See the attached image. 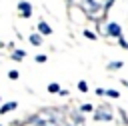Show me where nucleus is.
I'll use <instances>...</instances> for the list:
<instances>
[{
    "instance_id": "obj_4",
    "label": "nucleus",
    "mask_w": 128,
    "mask_h": 126,
    "mask_svg": "<svg viewBox=\"0 0 128 126\" xmlns=\"http://www.w3.org/2000/svg\"><path fill=\"white\" fill-rule=\"evenodd\" d=\"M18 12H20L22 18H30L32 16V4L28 0H20L18 2Z\"/></svg>"
},
{
    "instance_id": "obj_13",
    "label": "nucleus",
    "mask_w": 128,
    "mask_h": 126,
    "mask_svg": "<svg viewBox=\"0 0 128 126\" xmlns=\"http://www.w3.org/2000/svg\"><path fill=\"white\" fill-rule=\"evenodd\" d=\"M92 110H94V106H92L90 102H86V104L80 106V112H82V114H88V112H92Z\"/></svg>"
},
{
    "instance_id": "obj_9",
    "label": "nucleus",
    "mask_w": 128,
    "mask_h": 126,
    "mask_svg": "<svg viewBox=\"0 0 128 126\" xmlns=\"http://www.w3.org/2000/svg\"><path fill=\"white\" fill-rule=\"evenodd\" d=\"M10 58H12L14 62H22V60L26 58V50H14V52L10 54Z\"/></svg>"
},
{
    "instance_id": "obj_1",
    "label": "nucleus",
    "mask_w": 128,
    "mask_h": 126,
    "mask_svg": "<svg viewBox=\"0 0 128 126\" xmlns=\"http://www.w3.org/2000/svg\"><path fill=\"white\" fill-rule=\"evenodd\" d=\"M102 30H104V34H106L108 38H120V36H124V34H122V26H120V22H114V20H110Z\"/></svg>"
},
{
    "instance_id": "obj_3",
    "label": "nucleus",
    "mask_w": 128,
    "mask_h": 126,
    "mask_svg": "<svg viewBox=\"0 0 128 126\" xmlns=\"http://www.w3.org/2000/svg\"><path fill=\"white\" fill-rule=\"evenodd\" d=\"M94 120H98V122H110V120H114L112 118V114H110V104H102L100 108H96V112H94Z\"/></svg>"
},
{
    "instance_id": "obj_20",
    "label": "nucleus",
    "mask_w": 128,
    "mask_h": 126,
    "mask_svg": "<svg viewBox=\"0 0 128 126\" xmlns=\"http://www.w3.org/2000/svg\"><path fill=\"white\" fill-rule=\"evenodd\" d=\"M122 84H124V86H128V82H126V80H122Z\"/></svg>"
},
{
    "instance_id": "obj_15",
    "label": "nucleus",
    "mask_w": 128,
    "mask_h": 126,
    "mask_svg": "<svg viewBox=\"0 0 128 126\" xmlns=\"http://www.w3.org/2000/svg\"><path fill=\"white\" fill-rule=\"evenodd\" d=\"M78 90H80V92H88V82H86V80H80V82H78Z\"/></svg>"
},
{
    "instance_id": "obj_11",
    "label": "nucleus",
    "mask_w": 128,
    "mask_h": 126,
    "mask_svg": "<svg viewBox=\"0 0 128 126\" xmlns=\"http://www.w3.org/2000/svg\"><path fill=\"white\" fill-rule=\"evenodd\" d=\"M46 90H48V92H50V94H58V92H60V90H62V88H60V84H58V82H50V84H48V88H46Z\"/></svg>"
},
{
    "instance_id": "obj_7",
    "label": "nucleus",
    "mask_w": 128,
    "mask_h": 126,
    "mask_svg": "<svg viewBox=\"0 0 128 126\" xmlns=\"http://www.w3.org/2000/svg\"><path fill=\"white\" fill-rule=\"evenodd\" d=\"M16 108H18V102H16V100H12V102H6V104H2V106H0V114L4 116V114L12 112V110H16Z\"/></svg>"
},
{
    "instance_id": "obj_16",
    "label": "nucleus",
    "mask_w": 128,
    "mask_h": 126,
    "mask_svg": "<svg viewBox=\"0 0 128 126\" xmlns=\"http://www.w3.org/2000/svg\"><path fill=\"white\" fill-rule=\"evenodd\" d=\"M8 78H10V80H18V78H20L18 70H8Z\"/></svg>"
},
{
    "instance_id": "obj_2",
    "label": "nucleus",
    "mask_w": 128,
    "mask_h": 126,
    "mask_svg": "<svg viewBox=\"0 0 128 126\" xmlns=\"http://www.w3.org/2000/svg\"><path fill=\"white\" fill-rule=\"evenodd\" d=\"M82 8L88 16H96V14L102 12V4L98 0H82Z\"/></svg>"
},
{
    "instance_id": "obj_8",
    "label": "nucleus",
    "mask_w": 128,
    "mask_h": 126,
    "mask_svg": "<svg viewBox=\"0 0 128 126\" xmlns=\"http://www.w3.org/2000/svg\"><path fill=\"white\" fill-rule=\"evenodd\" d=\"M28 42H30L32 46H40L44 40H42V34H40V32H34V34H30V36H28Z\"/></svg>"
},
{
    "instance_id": "obj_23",
    "label": "nucleus",
    "mask_w": 128,
    "mask_h": 126,
    "mask_svg": "<svg viewBox=\"0 0 128 126\" xmlns=\"http://www.w3.org/2000/svg\"><path fill=\"white\" fill-rule=\"evenodd\" d=\"M0 126H2V124H0Z\"/></svg>"
},
{
    "instance_id": "obj_5",
    "label": "nucleus",
    "mask_w": 128,
    "mask_h": 126,
    "mask_svg": "<svg viewBox=\"0 0 128 126\" xmlns=\"http://www.w3.org/2000/svg\"><path fill=\"white\" fill-rule=\"evenodd\" d=\"M70 122L72 126H84V114L78 110H70Z\"/></svg>"
},
{
    "instance_id": "obj_22",
    "label": "nucleus",
    "mask_w": 128,
    "mask_h": 126,
    "mask_svg": "<svg viewBox=\"0 0 128 126\" xmlns=\"http://www.w3.org/2000/svg\"><path fill=\"white\" fill-rule=\"evenodd\" d=\"M0 102H2V98H0Z\"/></svg>"
},
{
    "instance_id": "obj_12",
    "label": "nucleus",
    "mask_w": 128,
    "mask_h": 126,
    "mask_svg": "<svg viewBox=\"0 0 128 126\" xmlns=\"http://www.w3.org/2000/svg\"><path fill=\"white\" fill-rule=\"evenodd\" d=\"M104 96H108V98H112V100H118V98H120V92H118V90H106Z\"/></svg>"
},
{
    "instance_id": "obj_10",
    "label": "nucleus",
    "mask_w": 128,
    "mask_h": 126,
    "mask_svg": "<svg viewBox=\"0 0 128 126\" xmlns=\"http://www.w3.org/2000/svg\"><path fill=\"white\" fill-rule=\"evenodd\" d=\"M122 66H124V62H122V60H112V62H108V66H106V68H108V70H120Z\"/></svg>"
},
{
    "instance_id": "obj_6",
    "label": "nucleus",
    "mask_w": 128,
    "mask_h": 126,
    "mask_svg": "<svg viewBox=\"0 0 128 126\" xmlns=\"http://www.w3.org/2000/svg\"><path fill=\"white\" fill-rule=\"evenodd\" d=\"M36 28H38V32H40L42 36H50V34L54 32L52 26H50L48 22H44V20H38V26H36Z\"/></svg>"
},
{
    "instance_id": "obj_19",
    "label": "nucleus",
    "mask_w": 128,
    "mask_h": 126,
    "mask_svg": "<svg viewBox=\"0 0 128 126\" xmlns=\"http://www.w3.org/2000/svg\"><path fill=\"white\" fill-rule=\"evenodd\" d=\"M104 92H106L104 88H96V94H98V96H104Z\"/></svg>"
},
{
    "instance_id": "obj_18",
    "label": "nucleus",
    "mask_w": 128,
    "mask_h": 126,
    "mask_svg": "<svg viewBox=\"0 0 128 126\" xmlns=\"http://www.w3.org/2000/svg\"><path fill=\"white\" fill-rule=\"evenodd\" d=\"M118 42H120V46H122V48H126V50H128V42H126V38H124V36H120V38H118Z\"/></svg>"
},
{
    "instance_id": "obj_21",
    "label": "nucleus",
    "mask_w": 128,
    "mask_h": 126,
    "mask_svg": "<svg viewBox=\"0 0 128 126\" xmlns=\"http://www.w3.org/2000/svg\"><path fill=\"white\" fill-rule=\"evenodd\" d=\"M0 48H4V42H0Z\"/></svg>"
},
{
    "instance_id": "obj_14",
    "label": "nucleus",
    "mask_w": 128,
    "mask_h": 126,
    "mask_svg": "<svg viewBox=\"0 0 128 126\" xmlns=\"http://www.w3.org/2000/svg\"><path fill=\"white\" fill-rule=\"evenodd\" d=\"M84 36H86V38H88V40H98V36H96V34H94V32H92V30H88V28H86V30H84Z\"/></svg>"
},
{
    "instance_id": "obj_17",
    "label": "nucleus",
    "mask_w": 128,
    "mask_h": 126,
    "mask_svg": "<svg viewBox=\"0 0 128 126\" xmlns=\"http://www.w3.org/2000/svg\"><path fill=\"white\" fill-rule=\"evenodd\" d=\"M34 60H36V62H38V64H44V62H46V60H48V58H46V56H44V54H36V56H34Z\"/></svg>"
}]
</instances>
